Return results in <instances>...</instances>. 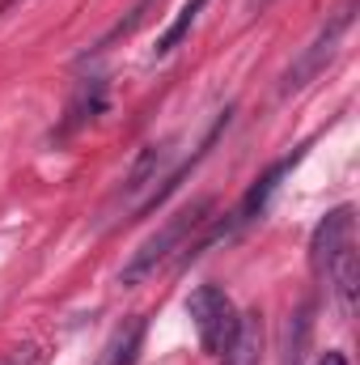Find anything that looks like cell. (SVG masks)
I'll return each instance as SVG.
<instances>
[{"label": "cell", "instance_id": "obj_13", "mask_svg": "<svg viewBox=\"0 0 360 365\" xmlns=\"http://www.w3.org/2000/svg\"><path fill=\"white\" fill-rule=\"evenodd\" d=\"M102 110V81H93L85 90L77 93V102H73V123H81V119H93Z\"/></svg>", "mask_w": 360, "mask_h": 365}, {"label": "cell", "instance_id": "obj_7", "mask_svg": "<svg viewBox=\"0 0 360 365\" xmlns=\"http://www.w3.org/2000/svg\"><path fill=\"white\" fill-rule=\"evenodd\" d=\"M144 344V319H127L123 327L110 331V340L102 344L93 365H136V353Z\"/></svg>", "mask_w": 360, "mask_h": 365}, {"label": "cell", "instance_id": "obj_5", "mask_svg": "<svg viewBox=\"0 0 360 365\" xmlns=\"http://www.w3.org/2000/svg\"><path fill=\"white\" fill-rule=\"evenodd\" d=\"M322 280L331 284V293H335V302H339V314H344V319H352V314H356V289H360L356 247H344V251L335 255V264L327 268Z\"/></svg>", "mask_w": 360, "mask_h": 365}, {"label": "cell", "instance_id": "obj_6", "mask_svg": "<svg viewBox=\"0 0 360 365\" xmlns=\"http://www.w3.org/2000/svg\"><path fill=\"white\" fill-rule=\"evenodd\" d=\"M259 353H263V314L259 310L238 314V331L221 353L225 365H259Z\"/></svg>", "mask_w": 360, "mask_h": 365}, {"label": "cell", "instance_id": "obj_12", "mask_svg": "<svg viewBox=\"0 0 360 365\" xmlns=\"http://www.w3.org/2000/svg\"><path fill=\"white\" fill-rule=\"evenodd\" d=\"M149 4H153V0H136V9H132V13H127V17H123L119 26H110V30L102 34V43H97V51H102V47H110V43H119V38H127V34H132V30H136V26L144 21V13H149Z\"/></svg>", "mask_w": 360, "mask_h": 365}, {"label": "cell", "instance_id": "obj_9", "mask_svg": "<svg viewBox=\"0 0 360 365\" xmlns=\"http://www.w3.org/2000/svg\"><path fill=\"white\" fill-rule=\"evenodd\" d=\"M305 344H309V306H297L284 323L280 365H305Z\"/></svg>", "mask_w": 360, "mask_h": 365}, {"label": "cell", "instance_id": "obj_14", "mask_svg": "<svg viewBox=\"0 0 360 365\" xmlns=\"http://www.w3.org/2000/svg\"><path fill=\"white\" fill-rule=\"evenodd\" d=\"M318 365H348V357H344V353H335V349H327V353L318 357Z\"/></svg>", "mask_w": 360, "mask_h": 365}, {"label": "cell", "instance_id": "obj_10", "mask_svg": "<svg viewBox=\"0 0 360 365\" xmlns=\"http://www.w3.org/2000/svg\"><path fill=\"white\" fill-rule=\"evenodd\" d=\"M203 9H208V0H186V4L179 9V17L170 21V30H166V34L157 38V47H153V56H170V51L179 47L182 38L191 34V26H195V17H199Z\"/></svg>", "mask_w": 360, "mask_h": 365}, {"label": "cell", "instance_id": "obj_8", "mask_svg": "<svg viewBox=\"0 0 360 365\" xmlns=\"http://www.w3.org/2000/svg\"><path fill=\"white\" fill-rule=\"evenodd\" d=\"M297 162H301V153H292V158H280V162L271 166L263 179H255V187H250V191H246V200H242V221H255V217H259V212L268 208L271 191L280 187V179H284V175H288V170H292Z\"/></svg>", "mask_w": 360, "mask_h": 365}, {"label": "cell", "instance_id": "obj_15", "mask_svg": "<svg viewBox=\"0 0 360 365\" xmlns=\"http://www.w3.org/2000/svg\"><path fill=\"white\" fill-rule=\"evenodd\" d=\"M263 4H271V0H250V9H263Z\"/></svg>", "mask_w": 360, "mask_h": 365}, {"label": "cell", "instance_id": "obj_1", "mask_svg": "<svg viewBox=\"0 0 360 365\" xmlns=\"http://www.w3.org/2000/svg\"><path fill=\"white\" fill-rule=\"evenodd\" d=\"M208 212H212V200H199V204H191V208L174 212V217L153 234V238H144V242L132 251V259L123 264L119 280H123V284H140L144 276H153V272H157V264H166V259L182 247V238H186V234H195V230L208 221Z\"/></svg>", "mask_w": 360, "mask_h": 365}, {"label": "cell", "instance_id": "obj_3", "mask_svg": "<svg viewBox=\"0 0 360 365\" xmlns=\"http://www.w3.org/2000/svg\"><path fill=\"white\" fill-rule=\"evenodd\" d=\"M348 26H352V4H344L318 34H314V43L292 60V68L284 73V81H280V98H288V93H297V90H305L331 60H335V51H339V38L348 34Z\"/></svg>", "mask_w": 360, "mask_h": 365}, {"label": "cell", "instance_id": "obj_11", "mask_svg": "<svg viewBox=\"0 0 360 365\" xmlns=\"http://www.w3.org/2000/svg\"><path fill=\"white\" fill-rule=\"evenodd\" d=\"M162 158H166V145H149V149L140 153V162L132 166V175H127V182H123V191H127V195H132V191H140L144 182L157 175V162H162Z\"/></svg>", "mask_w": 360, "mask_h": 365}, {"label": "cell", "instance_id": "obj_2", "mask_svg": "<svg viewBox=\"0 0 360 365\" xmlns=\"http://www.w3.org/2000/svg\"><path fill=\"white\" fill-rule=\"evenodd\" d=\"M186 314L195 319V331H199V344L203 353H225V344L233 340L238 331V306L216 289V284H199L191 297H186Z\"/></svg>", "mask_w": 360, "mask_h": 365}, {"label": "cell", "instance_id": "obj_4", "mask_svg": "<svg viewBox=\"0 0 360 365\" xmlns=\"http://www.w3.org/2000/svg\"><path fill=\"white\" fill-rule=\"evenodd\" d=\"M352 225H356V217H352V204H339V208H331L322 221H318V230H314V238H309V272L327 276V268L335 264V255L344 251V247H352Z\"/></svg>", "mask_w": 360, "mask_h": 365}]
</instances>
